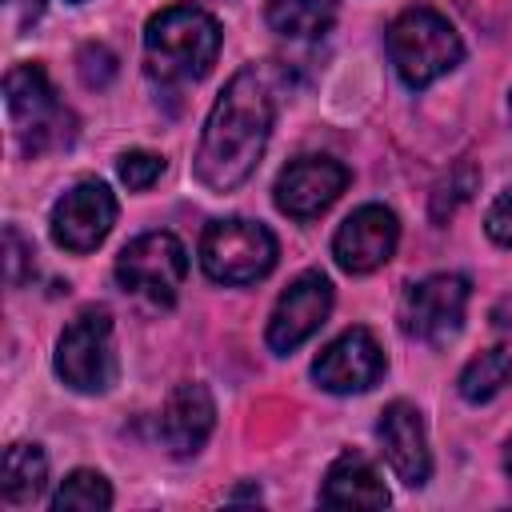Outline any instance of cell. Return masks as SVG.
Returning <instances> with one entry per match:
<instances>
[{
  "label": "cell",
  "mask_w": 512,
  "mask_h": 512,
  "mask_svg": "<svg viewBox=\"0 0 512 512\" xmlns=\"http://www.w3.org/2000/svg\"><path fill=\"white\" fill-rule=\"evenodd\" d=\"M396 240H400V224L392 216V208L384 204H364L356 208L332 236V256L344 272L352 276H364V272H376L380 264L392 260L396 252Z\"/></svg>",
  "instance_id": "7c38bea8"
},
{
  "label": "cell",
  "mask_w": 512,
  "mask_h": 512,
  "mask_svg": "<svg viewBox=\"0 0 512 512\" xmlns=\"http://www.w3.org/2000/svg\"><path fill=\"white\" fill-rule=\"evenodd\" d=\"M4 8H8V20H12L16 32L32 28L44 16V0H4Z\"/></svg>",
  "instance_id": "484cf974"
},
{
  "label": "cell",
  "mask_w": 512,
  "mask_h": 512,
  "mask_svg": "<svg viewBox=\"0 0 512 512\" xmlns=\"http://www.w3.org/2000/svg\"><path fill=\"white\" fill-rule=\"evenodd\" d=\"M4 104H8L12 132L28 156L60 152L76 140V116L56 96V88L40 64H16L4 76Z\"/></svg>",
  "instance_id": "3957f363"
},
{
  "label": "cell",
  "mask_w": 512,
  "mask_h": 512,
  "mask_svg": "<svg viewBox=\"0 0 512 512\" xmlns=\"http://www.w3.org/2000/svg\"><path fill=\"white\" fill-rule=\"evenodd\" d=\"M468 280L456 272H436L416 280L404 300H400V328L404 336L420 340V344H448L468 312Z\"/></svg>",
  "instance_id": "ba28073f"
},
{
  "label": "cell",
  "mask_w": 512,
  "mask_h": 512,
  "mask_svg": "<svg viewBox=\"0 0 512 512\" xmlns=\"http://www.w3.org/2000/svg\"><path fill=\"white\" fill-rule=\"evenodd\" d=\"M504 472L512 476V440H508V448H504Z\"/></svg>",
  "instance_id": "4316f807"
},
{
  "label": "cell",
  "mask_w": 512,
  "mask_h": 512,
  "mask_svg": "<svg viewBox=\"0 0 512 512\" xmlns=\"http://www.w3.org/2000/svg\"><path fill=\"white\" fill-rule=\"evenodd\" d=\"M220 52V24L196 4H168L144 24V68L160 84L208 76Z\"/></svg>",
  "instance_id": "7a4b0ae2"
},
{
  "label": "cell",
  "mask_w": 512,
  "mask_h": 512,
  "mask_svg": "<svg viewBox=\"0 0 512 512\" xmlns=\"http://www.w3.org/2000/svg\"><path fill=\"white\" fill-rule=\"evenodd\" d=\"M24 264H32V244H24V236L16 228H4V268H8V284H24Z\"/></svg>",
  "instance_id": "d4e9b609"
},
{
  "label": "cell",
  "mask_w": 512,
  "mask_h": 512,
  "mask_svg": "<svg viewBox=\"0 0 512 512\" xmlns=\"http://www.w3.org/2000/svg\"><path fill=\"white\" fill-rule=\"evenodd\" d=\"M332 20H336V0H268V24L288 40L324 36Z\"/></svg>",
  "instance_id": "ac0fdd59"
},
{
  "label": "cell",
  "mask_w": 512,
  "mask_h": 512,
  "mask_svg": "<svg viewBox=\"0 0 512 512\" xmlns=\"http://www.w3.org/2000/svg\"><path fill=\"white\" fill-rule=\"evenodd\" d=\"M476 184H480V168H476V164H468V160H464V164H456V168L436 184V192H432V220H436V224H444V220H448V216H452V212H456V208L476 192Z\"/></svg>",
  "instance_id": "44dd1931"
},
{
  "label": "cell",
  "mask_w": 512,
  "mask_h": 512,
  "mask_svg": "<svg viewBox=\"0 0 512 512\" xmlns=\"http://www.w3.org/2000/svg\"><path fill=\"white\" fill-rule=\"evenodd\" d=\"M388 56L408 88H428L432 80L448 76L460 64L464 44L460 32L448 24V16L432 8H408L388 28Z\"/></svg>",
  "instance_id": "277c9868"
},
{
  "label": "cell",
  "mask_w": 512,
  "mask_h": 512,
  "mask_svg": "<svg viewBox=\"0 0 512 512\" xmlns=\"http://www.w3.org/2000/svg\"><path fill=\"white\" fill-rule=\"evenodd\" d=\"M76 72L88 88H104L116 76V56L104 44H84L80 56H76Z\"/></svg>",
  "instance_id": "603a6c76"
},
{
  "label": "cell",
  "mask_w": 512,
  "mask_h": 512,
  "mask_svg": "<svg viewBox=\"0 0 512 512\" xmlns=\"http://www.w3.org/2000/svg\"><path fill=\"white\" fill-rule=\"evenodd\" d=\"M52 508L56 512H104L112 508V488L100 472L92 468H76L64 476V484L56 488L52 496Z\"/></svg>",
  "instance_id": "ffe728a7"
},
{
  "label": "cell",
  "mask_w": 512,
  "mask_h": 512,
  "mask_svg": "<svg viewBox=\"0 0 512 512\" xmlns=\"http://www.w3.org/2000/svg\"><path fill=\"white\" fill-rule=\"evenodd\" d=\"M392 496L380 480V472L360 452H340L332 468L324 472L320 504L328 508H384Z\"/></svg>",
  "instance_id": "2e32d148"
},
{
  "label": "cell",
  "mask_w": 512,
  "mask_h": 512,
  "mask_svg": "<svg viewBox=\"0 0 512 512\" xmlns=\"http://www.w3.org/2000/svg\"><path fill=\"white\" fill-rule=\"evenodd\" d=\"M200 264L216 284H256L276 268V236L260 220H212L200 236Z\"/></svg>",
  "instance_id": "8992f818"
},
{
  "label": "cell",
  "mask_w": 512,
  "mask_h": 512,
  "mask_svg": "<svg viewBox=\"0 0 512 512\" xmlns=\"http://www.w3.org/2000/svg\"><path fill=\"white\" fill-rule=\"evenodd\" d=\"M48 484V456L36 444H12L4 448V468H0V492L8 504H28L44 492Z\"/></svg>",
  "instance_id": "e0dca14e"
},
{
  "label": "cell",
  "mask_w": 512,
  "mask_h": 512,
  "mask_svg": "<svg viewBox=\"0 0 512 512\" xmlns=\"http://www.w3.org/2000/svg\"><path fill=\"white\" fill-rule=\"evenodd\" d=\"M512 380V352L508 348H488V352H480V356H472L468 364H464V372H460V396L468 400V404H484V400H492L504 384Z\"/></svg>",
  "instance_id": "d6986e66"
},
{
  "label": "cell",
  "mask_w": 512,
  "mask_h": 512,
  "mask_svg": "<svg viewBox=\"0 0 512 512\" xmlns=\"http://www.w3.org/2000/svg\"><path fill=\"white\" fill-rule=\"evenodd\" d=\"M272 120H276V96L268 76L256 64L240 68L224 84V92L216 96L204 120V136L192 160L196 180L208 192H236L256 172L272 136Z\"/></svg>",
  "instance_id": "6da1fadb"
},
{
  "label": "cell",
  "mask_w": 512,
  "mask_h": 512,
  "mask_svg": "<svg viewBox=\"0 0 512 512\" xmlns=\"http://www.w3.org/2000/svg\"><path fill=\"white\" fill-rule=\"evenodd\" d=\"M116 224V196L104 180L72 184L52 208V240L68 252H92Z\"/></svg>",
  "instance_id": "9c48e42d"
},
{
  "label": "cell",
  "mask_w": 512,
  "mask_h": 512,
  "mask_svg": "<svg viewBox=\"0 0 512 512\" xmlns=\"http://www.w3.org/2000/svg\"><path fill=\"white\" fill-rule=\"evenodd\" d=\"M116 168H120V180H124L132 192H144V188H152V184L160 180V172H164V156L144 152V148H132V152L120 156Z\"/></svg>",
  "instance_id": "7402d4cb"
},
{
  "label": "cell",
  "mask_w": 512,
  "mask_h": 512,
  "mask_svg": "<svg viewBox=\"0 0 512 512\" xmlns=\"http://www.w3.org/2000/svg\"><path fill=\"white\" fill-rule=\"evenodd\" d=\"M188 276V252L172 232H144L128 240L116 256V280L124 292L148 300L152 308H172Z\"/></svg>",
  "instance_id": "52a82bcc"
},
{
  "label": "cell",
  "mask_w": 512,
  "mask_h": 512,
  "mask_svg": "<svg viewBox=\"0 0 512 512\" xmlns=\"http://www.w3.org/2000/svg\"><path fill=\"white\" fill-rule=\"evenodd\" d=\"M216 428V404L204 384H176L160 408L156 436L172 456H192Z\"/></svg>",
  "instance_id": "9a60e30c"
},
{
  "label": "cell",
  "mask_w": 512,
  "mask_h": 512,
  "mask_svg": "<svg viewBox=\"0 0 512 512\" xmlns=\"http://www.w3.org/2000/svg\"><path fill=\"white\" fill-rule=\"evenodd\" d=\"M484 232H488L496 244L512 248V188H504V192L492 200V208H488V216H484Z\"/></svg>",
  "instance_id": "cb8c5ba5"
},
{
  "label": "cell",
  "mask_w": 512,
  "mask_h": 512,
  "mask_svg": "<svg viewBox=\"0 0 512 512\" xmlns=\"http://www.w3.org/2000/svg\"><path fill=\"white\" fill-rule=\"evenodd\" d=\"M332 312V284L324 272H300L276 300L268 316V348L272 352H292L300 348Z\"/></svg>",
  "instance_id": "30bf717a"
},
{
  "label": "cell",
  "mask_w": 512,
  "mask_h": 512,
  "mask_svg": "<svg viewBox=\"0 0 512 512\" xmlns=\"http://www.w3.org/2000/svg\"><path fill=\"white\" fill-rule=\"evenodd\" d=\"M348 188V168L332 156H300L276 180V208L292 220H312Z\"/></svg>",
  "instance_id": "4fadbf2b"
},
{
  "label": "cell",
  "mask_w": 512,
  "mask_h": 512,
  "mask_svg": "<svg viewBox=\"0 0 512 512\" xmlns=\"http://www.w3.org/2000/svg\"><path fill=\"white\" fill-rule=\"evenodd\" d=\"M376 436H380V448H384L388 468L408 488L428 484V476H432V452H428V428H424L420 408H412L408 400H392L380 412Z\"/></svg>",
  "instance_id": "5bb4252c"
},
{
  "label": "cell",
  "mask_w": 512,
  "mask_h": 512,
  "mask_svg": "<svg viewBox=\"0 0 512 512\" xmlns=\"http://www.w3.org/2000/svg\"><path fill=\"white\" fill-rule=\"evenodd\" d=\"M380 376H384V352H380V344L368 328L340 332L312 364V380L324 392H336V396L368 392Z\"/></svg>",
  "instance_id": "8fae6325"
},
{
  "label": "cell",
  "mask_w": 512,
  "mask_h": 512,
  "mask_svg": "<svg viewBox=\"0 0 512 512\" xmlns=\"http://www.w3.org/2000/svg\"><path fill=\"white\" fill-rule=\"evenodd\" d=\"M56 376L84 396H100L116 384L120 360L112 344L108 308H84L56 340Z\"/></svg>",
  "instance_id": "5b68a950"
},
{
  "label": "cell",
  "mask_w": 512,
  "mask_h": 512,
  "mask_svg": "<svg viewBox=\"0 0 512 512\" xmlns=\"http://www.w3.org/2000/svg\"><path fill=\"white\" fill-rule=\"evenodd\" d=\"M508 116H512V96H508Z\"/></svg>",
  "instance_id": "83f0119b"
}]
</instances>
